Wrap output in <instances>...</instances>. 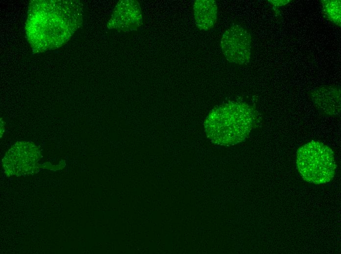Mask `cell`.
<instances>
[{
	"instance_id": "cell-1",
	"label": "cell",
	"mask_w": 341,
	"mask_h": 254,
	"mask_svg": "<svg viewBox=\"0 0 341 254\" xmlns=\"http://www.w3.org/2000/svg\"><path fill=\"white\" fill-rule=\"evenodd\" d=\"M256 111L248 105L231 102L214 109L207 117L205 133L213 143L234 145L244 140L257 122Z\"/></svg>"
},
{
	"instance_id": "cell-2",
	"label": "cell",
	"mask_w": 341,
	"mask_h": 254,
	"mask_svg": "<svg viewBox=\"0 0 341 254\" xmlns=\"http://www.w3.org/2000/svg\"><path fill=\"white\" fill-rule=\"evenodd\" d=\"M296 154L298 172L306 181L321 184L334 177L336 165L334 153L327 146L312 141L299 148Z\"/></svg>"
},
{
	"instance_id": "cell-3",
	"label": "cell",
	"mask_w": 341,
	"mask_h": 254,
	"mask_svg": "<svg viewBox=\"0 0 341 254\" xmlns=\"http://www.w3.org/2000/svg\"><path fill=\"white\" fill-rule=\"evenodd\" d=\"M41 157L40 150L33 143L18 142L5 153L2 167L7 176L31 174L41 168L38 163Z\"/></svg>"
},
{
	"instance_id": "cell-4",
	"label": "cell",
	"mask_w": 341,
	"mask_h": 254,
	"mask_svg": "<svg viewBox=\"0 0 341 254\" xmlns=\"http://www.w3.org/2000/svg\"><path fill=\"white\" fill-rule=\"evenodd\" d=\"M251 37L248 31L239 25L227 29L220 40L223 56L228 62L237 64L249 63L251 53Z\"/></svg>"
},
{
	"instance_id": "cell-5",
	"label": "cell",
	"mask_w": 341,
	"mask_h": 254,
	"mask_svg": "<svg viewBox=\"0 0 341 254\" xmlns=\"http://www.w3.org/2000/svg\"><path fill=\"white\" fill-rule=\"evenodd\" d=\"M315 106L323 113L329 115L340 114L341 91L336 86H322L315 88L311 93Z\"/></svg>"
},
{
	"instance_id": "cell-6",
	"label": "cell",
	"mask_w": 341,
	"mask_h": 254,
	"mask_svg": "<svg viewBox=\"0 0 341 254\" xmlns=\"http://www.w3.org/2000/svg\"><path fill=\"white\" fill-rule=\"evenodd\" d=\"M193 12L195 25L199 30L208 31L215 26L218 16V7L215 0H195Z\"/></svg>"
},
{
	"instance_id": "cell-7",
	"label": "cell",
	"mask_w": 341,
	"mask_h": 254,
	"mask_svg": "<svg viewBox=\"0 0 341 254\" xmlns=\"http://www.w3.org/2000/svg\"><path fill=\"white\" fill-rule=\"evenodd\" d=\"M322 10L326 17L331 22L341 26V5L340 0H323L321 1Z\"/></svg>"
},
{
	"instance_id": "cell-8",
	"label": "cell",
	"mask_w": 341,
	"mask_h": 254,
	"mask_svg": "<svg viewBox=\"0 0 341 254\" xmlns=\"http://www.w3.org/2000/svg\"><path fill=\"white\" fill-rule=\"evenodd\" d=\"M271 3L276 6H282L289 2V0H269Z\"/></svg>"
},
{
	"instance_id": "cell-9",
	"label": "cell",
	"mask_w": 341,
	"mask_h": 254,
	"mask_svg": "<svg viewBox=\"0 0 341 254\" xmlns=\"http://www.w3.org/2000/svg\"><path fill=\"white\" fill-rule=\"evenodd\" d=\"M4 122L2 121L1 122V121H0V135H1L3 134V133L4 132Z\"/></svg>"
}]
</instances>
